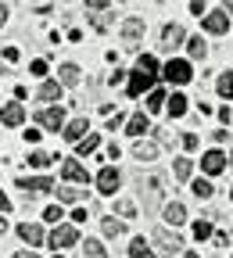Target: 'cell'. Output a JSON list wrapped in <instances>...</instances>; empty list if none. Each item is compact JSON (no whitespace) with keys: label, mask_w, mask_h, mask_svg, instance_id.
Listing matches in <instances>:
<instances>
[{"label":"cell","mask_w":233,"mask_h":258,"mask_svg":"<svg viewBox=\"0 0 233 258\" xmlns=\"http://www.w3.org/2000/svg\"><path fill=\"white\" fill-rule=\"evenodd\" d=\"M119 183H122V176H119V169H115V165H104L101 172H97V190H101L104 198H111V194L119 190Z\"/></svg>","instance_id":"obj_2"},{"label":"cell","mask_w":233,"mask_h":258,"mask_svg":"<svg viewBox=\"0 0 233 258\" xmlns=\"http://www.w3.org/2000/svg\"><path fill=\"white\" fill-rule=\"evenodd\" d=\"M36 101H61V83H43L40 93H36Z\"/></svg>","instance_id":"obj_21"},{"label":"cell","mask_w":233,"mask_h":258,"mask_svg":"<svg viewBox=\"0 0 233 258\" xmlns=\"http://www.w3.org/2000/svg\"><path fill=\"white\" fill-rule=\"evenodd\" d=\"M165 101H169V97H165V90H151V93H147V111H161Z\"/></svg>","instance_id":"obj_23"},{"label":"cell","mask_w":233,"mask_h":258,"mask_svg":"<svg viewBox=\"0 0 233 258\" xmlns=\"http://www.w3.org/2000/svg\"><path fill=\"white\" fill-rule=\"evenodd\" d=\"M29 165H32V169H47V165H50V154H47V151H32V154H29Z\"/></svg>","instance_id":"obj_29"},{"label":"cell","mask_w":233,"mask_h":258,"mask_svg":"<svg viewBox=\"0 0 233 258\" xmlns=\"http://www.w3.org/2000/svg\"><path fill=\"white\" fill-rule=\"evenodd\" d=\"M29 72H32V76H47V61H32Z\"/></svg>","instance_id":"obj_37"},{"label":"cell","mask_w":233,"mask_h":258,"mask_svg":"<svg viewBox=\"0 0 233 258\" xmlns=\"http://www.w3.org/2000/svg\"><path fill=\"white\" fill-rule=\"evenodd\" d=\"M97 144H101V140H97V133H90L86 140H79V158H86L90 151H97Z\"/></svg>","instance_id":"obj_30"},{"label":"cell","mask_w":233,"mask_h":258,"mask_svg":"<svg viewBox=\"0 0 233 258\" xmlns=\"http://www.w3.org/2000/svg\"><path fill=\"white\" fill-rule=\"evenodd\" d=\"M219 118H222V122L229 125V118H233V111H229V104H226V108H219Z\"/></svg>","instance_id":"obj_41"},{"label":"cell","mask_w":233,"mask_h":258,"mask_svg":"<svg viewBox=\"0 0 233 258\" xmlns=\"http://www.w3.org/2000/svg\"><path fill=\"white\" fill-rule=\"evenodd\" d=\"M72 244H79V230H76V226H54L50 247L57 251V247H72Z\"/></svg>","instance_id":"obj_3"},{"label":"cell","mask_w":233,"mask_h":258,"mask_svg":"<svg viewBox=\"0 0 233 258\" xmlns=\"http://www.w3.org/2000/svg\"><path fill=\"white\" fill-rule=\"evenodd\" d=\"M61 176L69 179V183H90V172H86V165H79L76 158H69V161L61 165Z\"/></svg>","instance_id":"obj_5"},{"label":"cell","mask_w":233,"mask_h":258,"mask_svg":"<svg viewBox=\"0 0 233 258\" xmlns=\"http://www.w3.org/2000/svg\"><path fill=\"white\" fill-rule=\"evenodd\" d=\"M101 230H104V237H122V233H126V226H122L119 219H104V222H101Z\"/></svg>","instance_id":"obj_26"},{"label":"cell","mask_w":233,"mask_h":258,"mask_svg":"<svg viewBox=\"0 0 233 258\" xmlns=\"http://www.w3.org/2000/svg\"><path fill=\"white\" fill-rule=\"evenodd\" d=\"M194 237L197 240H208L212 237V222H194Z\"/></svg>","instance_id":"obj_34"},{"label":"cell","mask_w":233,"mask_h":258,"mask_svg":"<svg viewBox=\"0 0 233 258\" xmlns=\"http://www.w3.org/2000/svg\"><path fill=\"white\" fill-rule=\"evenodd\" d=\"M161 215H165V222H172V226H183V222H187V208H183L180 201L165 205V208H161Z\"/></svg>","instance_id":"obj_16"},{"label":"cell","mask_w":233,"mask_h":258,"mask_svg":"<svg viewBox=\"0 0 233 258\" xmlns=\"http://www.w3.org/2000/svg\"><path fill=\"white\" fill-rule=\"evenodd\" d=\"M18 237H22L25 244H43V230H40L36 222H22V226H18Z\"/></svg>","instance_id":"obj_15"},{"label":"cell","mask_w":233,"mask_h":258,"mask_svg":"<svg viewBox=\"0 0 233 258\" xmlns=\"http://www.w3.org/2000/svg\"><path fill=\"white\" fill-rule=\"evenodd\" d=\"M4 212H11V201H8V194L0 190V215H4Z\"/></svg>","instance_id":"obj_38"},{"label":"cell","mask_w":233,"mask_h":258,"mask_svg":"<svg viewBox=\"0 0 233 258\" xmlns=\"http://www.w3.org/2000/svg\"><path fill=\"white\" fill-rule=\"evenodd\" d=\"M147 129H151V122H147V115H144V111H137V115H133V118H129V129H126V133H129V137H144V133H147Z\"/></svg>","instance_id":"obj_18"},{"label":"cell","mask_w":233,"mask_h":258,"mask_svg":"<svg viewBox=\"0 0 233 258\" xmlns=\"http://www.w3.org/2000/svg\"><path fill=\"white\" fill-rule=\"evenodd\" d=\"M36 122L57 133V129H65V111H61V108H43V111L36 115Z\"/></svg>","instance_id":"obj_8"},{"label":"cell","mask_w":233,"mask_h":258,"mask_svg":"<svg viewBox=\"0 0 233 258\" xmlns=\"http://www.w3.org/2000/svg\"><path fill=\"white\" fill-rule=\"evenodd\" d=\"M187 50H190V57H205V43H201V36L187 40Z\"/></svg>","instance_id":"obj_32"},{"label":"cell","mask_w":233,"mask_h":258,"mask_svg":"<svg viewBox=\"0 0 233 258\" xmlns=\"http://www.w3.org/2000/svg\"><path fill=\"white\" fill-rule=\"evenodd\" d=\"M154 240L161 244V251H165V254H180V247H183V240H180V237H172L169 230H154Z\"/></svg>","instance_id":"obj_12"},{"label":"cell","mask_w":233,"mask_h":258,"mask_svg":"<svg viewBox=\"0 0 233 258\" xmlns=\"http://www.w3.org/2000/svg\"><path fill=\"white\" fill-rule=\"evenodd\" d=\"M4 233H8V219H4V215H0V237H4Z\"/></svg>","instance_id":"obj_43"},{"label":"cell","mask_w":233,"mask_h":258,"mask_svg":"<svg viewBox=\"0 0 233 258\" xmlns=\"http://www.w3.org/2000/svg\"><path fill=\"white\" fill-rule=\"evenodd\" d=\"M133 154H137L140 161H151V158H158V144L154 140H140L137 147H133Z\"/></svg>","instance_id":"obj_20"},{"label":"cell","mask_w":233,"mask_h":258,"mask_svg":"<svg viewBox=\"0 0 233 258\" xmlns=\"http://www.w3.org/2000/svg\"><path fill=\"white\" fill-rule=\"evenodd\" d=\"M190 61H180V57H172L169 64H165V79L169 83H190Z\"/></svg>","instance_id":"obj_4"},{"label":"cell","mask_w":233,"mask_h":258,"mask_svg":"<svg viewBox=\"0 0 233 258\" xmlns=\"http://www.w3.org/2000/svg\"><path fill=\"white\" fill-rule=\"evenodd\" d=\"M4 22H8V8H4V4H0V25H4Z\"/></svg>","instance_id":"obj_44"},{"label":"cell","mask_w":233,"mask_h":258,"mask_svg":"<svg viewBox=\"0 0 233 258\" xmlns=\"http://www.w3.org/2000/svg\"><path fill=\"white\" fill-rule=\"evenodd\" d=\"M226 29H229V15L226 11L205 15V32H226Z\"/></svg>","instance_id":"obj_14"},{"label":"cell","mask_w":233,"mask_h":258,"mask_svg":"<svg viewBox=\"0 0 233 258\" xmlns=\"http://www.w3.org/2000/svg\"><path fill=\"white\" fill-rule=\"evenodd\" d=\"M183 147H187V151H194V147H197V137H194V133H187V137H183Z\"/></svg>","instance_id":"obj_39"},{"label":"cell","mask_w":233,"mask_h":258,"mask_svg":"<svg viewBox=\"0 0 233 258\" xmlns=\"http://www.w3.org/2000/svg\"><path fill=\"white\" fill-rule=\"evenodd\" d=\"M183 258H197V254H183Z\"/></svg>","instance_id":"obj_46"},{"label":"cell","mask_w":233,"mask_h":258,"mask_svg":"<svg viewBox=\"0 0 233 258\" xmlns=\"http://www.w3.org/2000/svg\"><path fill=\"white\" fill-rule=\"evenodd\" d=\"M57 83L61 86H76L79 83V69H76V64H61V69H57Z\"/></svg>","instance_id":"obj_19"},{"label":"cell","mask_w":233,"mask_h":258,"mask_svg":"<svg viewBox=\"0 0 233 258\" xmlns=\"http://www.w3.org/2000/svg\"><path fill=\"white\" fill-rule=\"evenodd\" d=\"M190 190H194V198H201V201H208V198H212V183H208V179H194V183H190Z\"/></svg>","instance_id":"obj_25"},{"label":"cell","mask_w":233,"mask_h":258,"mask_svg":"<svg viewBox=\"0 0 233 258\" xmlns=\"http://www.w3.org/2000/svg\"><path fill=\"white\" fill-rule=\"evenodd\" d=\"M15 258H40V254H36V251H18Z\"/></svg>","instance_id":"obj_42"},{"label":"cell","mask_w":233,"mask_h":258,"mask_svg":"<svg viewBox=\"0 0 233 258\" xmlns=\"http://www.w3.org/2000/svg\"><path fill=\"white\" fill-rule=\"evenodd\" d=\"M144 36V18H126L122 22V40L126 43H137Z\"/></svg>","instance_id":"obj_13"},{"label":"cell","mask_w":233,"mask_h":258,"mask_svg":"<svg viewBox=\"0 0 233 258\" xmlns=\"http://www.w3.org/2000/svg\"><path fill=\"white\" fill-rule=\"evenodd\" d=\"M61 215H65V212H61V205H50V208L43 212V219H47V222H57V226H61Z\"/></svg>","instance_id":"obj_35"},{"label":"cell","mask_w":233,"mask_h":258,"mask_svg":"<svg viewBox=\"0 0 233 258\" xmlns=\"http://www.w3.org/2000/svg\"><path fill=\"white\" fill-rule=\"evenodd\" d=\"M18 186L25 190V198H32V194H43V190H50L54 183H50L47 176H32V179H18Z\"/></svg>","instance_id":"obj_11"},{"label":"cell","mask_w":233,"mask_h":258,"mask_svg":"<svg viewBox=\"0 0 233 258\" xmlns=\"http://www.w3.org/2000/svg\"><path fill=\"white\" fill-rule=\"evenodd\" d=\"M219 97H233V72H226L219 79Z\"/></svg>","instance_id":"obj_31"},{"label":"cell","mask_w":233,"mask_h":258,"mask_svg":"<svg viewBox=\"0 0 233 258\" xmlns=\"http://www.w3.org/2000/svg\"><path fill=\"white\" fill-rule=\"evenodd\" d=\"M86 129H90V122H86V118H72L69 125L61 129V133H65V140H76V144H79V140H86V137H90Z\"/></svg>","instance_id":"obj_9"},{"label":"cell","mask_w":233,"mask_h":258,"mask_svg":"<svg viewBox=\"0 0 233 258\" xmlns=\"http://www.w3.org/2000/svg\"><path fill=\"white\" fill-rule=\"evenodd\" d=\"M119 215H122V219H133V215H137V208H133L129 201H119Z\"/></svg>","instance_id":"obj_36"},{"label":"cell","mask_w":233,"mask_h":258,"mask_svg":"<svg viewBox=\"0 0 233 258\" xmlns=\"http://www.w3.org/2000/svg\"><path fill=\"white\" fill-rule=\"evenodd\" d=\"M57 201H79V190L76 186H57Z\"/></svg>","instance_id":"obj_33"},{"label":"cell","mask_w":233,"mask_h":258,"mask_svg":"<svg viewBox=\"0 0 233 258\" xmlns=\"http://www.w3.org/2000/svg\"><path fill=\"white\" fill-rule=\"evenodd\" d=\"M180 40H183V29H180V25H165V29H161V47H165V50L180 47Z\"/></svg>","instance_id":"obj_17"},{"label":"cell","mask_w":233,"mask_h":258,"mask_svg":"<svg viewBox=\"0 0 233 258\" xmlns=\"http://www.w3.org/2000/svg\"><path fill=\"white\" fill-rule=\"evenodd\" d=\"M201 169H205L208 176L222 172V169H226V154H222V151H208V154L201 158Z\"/></svg>","instance_id":"obj_10"},{"label":"cell","mask_w":233,"mask_h":258,"mask_svg":"<svg viewBox=\"0 0 233 258\" xmlns=\"http://www.w3.org/2000/svg\"><path fill=\"white\" fill-rule=\"evenodd\" d=\"M72 222H76V226L86 222V208H76V212H72Z\"/></svg>","instance_id":"obj_40"},{"label":"cell","mask_w":233,"mask_h":258,"mask_svg":"<svg viewBox=\"0 0 233 258\" xmlns=\"http://www.w3.org/2000/svg\"><path fill=\"white\" fill-rule=\"evenodd\" d=\"M79 244H83V251H86V254L104 258V244H101V240H90V237H86V240H79Z\"/></svg>","instance_id":"obj_28"},{"label":"cell","mask_w":233,"mask_h":258,"mask_svg":"<svg viewBox=\"0 0 233 258\" xmlns=\"http://www.w3.org/2000/svg\"><path fill=\"white\" fill-rule=\"evenodd\" d=\"M172 172H176V179H190V172H194V161H190V158H180Z\"/></svg>","instance_id":"obj_27"},{"label":"cell","mask_w":233,"mask_h":258,"mask_svg":"<svg viewBox=\"0 0 233 258\" xmlns=\"http://www.w3.org/2000/svg\"><path fill=\"white\" fill-rule=\"evenodd\" d=\"M151 86H154V72H140V69H137V72L129 76V97H140V93L151 90Z\"/></svg>","instance_id":"obj_6"},{"label":"cell","mask_w":233,"mask_h":258,"mask_svg":"<svg viewBox=\"0 0 233 258\" xmlns=\"http://www.w3.org/2000/svg\"><path fill=\"white\" fill-rule=\"evenodd\" d=\"M169 115H172V118L187 115V97H183V93H172V97H169Z\"/></svg>","instance_id":"obj_22"},{"label":"cell","mask_w":233,"mask_h":258,"mask_svg":"<svg viewBox=\"0 0 233 258\" xmlns=\"http://www.w3.org/2000/svg\"><path fill=\"white\" fill-rule=\"evenodd\" d=\"M0 122H4V125H22V122H25V108H22V101H11V104L0 108Z\"/></svg>","instance_id":"obj_7"},{"label":"cell","mask_w":233,"mask_h":258,"mask_svg":"<svg viewBox=\"0 0 233 258\" xmlns=\"http://www.w3.org/2000/svg\"><path fill=\"white\" fill-rule=\"evenodd\" d=\"M226 15H233V0H229V4H226Z\"/></svg>","instance_id":"obj_45"},{"label":"cell","mask_w":233,"mask_h":258,"mask_svg":"<svg viewBox=\"0 0 233 258\" xmlns=\"http://www.w3.org/2000/svg\"><path fill=\"white\" fill-rule=\"evenodd\" d=\"M140 198H144V208H161V176H147L140 179Z\"/></svg>","instance_id":"obj_1"},{"label":"cell","mask_w":233,"mask_h":258,"mask_svg":"<svg viewBox=\"0 0 233 258\" xmlns=\"http://www.w3.org/2000/svg\"><path fill=\"white\" fill-rule=\"evenodd\" d=\"M129 254H133V258H154V251L144 244V237H137V240L129 244Z\"/></svg>","instance_id":"obj_24"}]
</instances>
